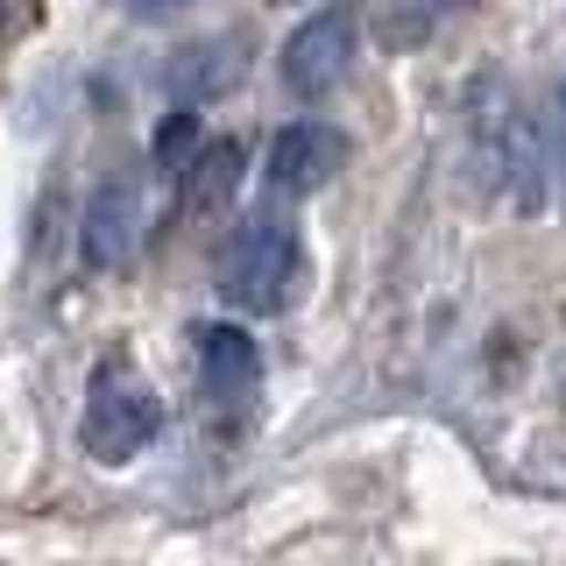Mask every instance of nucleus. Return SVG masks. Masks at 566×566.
<instances>
[{"instance_id": "nucleus-2", "label": "nucleus", "mask_w": 566, "mask_h": 566, "mask_svg": "<svg viewBox=\"0 0 566 566\" xmlns=\"http://www.w3.org/2000/svg\"><path fill=\"white\" fill-rule=\"evenodd\" d=\"M164 432V397L135 376V368L106 361L85 382V411H78V447L99 460V468H128L135 453L156 447Z\"/></svg>"}, {"instance_id": "nucleus-4", "label": "nucleus", "mask_w": 566, "mask_h": 566, "mask_svg": "<svg viewBox=\"0 0 566 566\" xmlns=\"http://www.w3.org/2000/svg\"><path fill=\"white\" fill-rule=\"evenodd\" d=\"M347 170V135L333 120H291L262 149V191L270 199H312Z\"/></svg>"}, {"instance_id": "nucleus-12", "label": "nucleus", "mask_w": 566, "mask_h": 566, "mask_svg": "<svg viewBox=\"0 0 566 566\" xmlns=\"http://www.w3.org/2000/svg\"><path fill=\"white\" fill-rule=\"evenodd\" d=\"M8 8H14V0H0V14H8Z\"/></svg>"}, {"instance_id": "nucleus-1", "label": "nucleus", "mask_w": 566, "mask_h": 566, "mask_svg": "<svg viewBox=\"0 0 566 566\" xmlns=\"http://www.w3.org/2000/svg\"><path fill=\"white\" fill-rule=\"evenodd\" d=\"M212 291L234 318H276L305 291V241L283 220H248L212 255Z\"/></svg>"}, {"instance_id": "nucleus-13", "label": "nucleus", "mask_w": 566, "mask_h": 566, "mask_svg": "<svg viewBox=\"0 0 566 566\" xmlns=\"http://www.w3.org/2000/svg\"><path fill=\"white\" fill-rule=\"evenodd\" d=\"M276 8H297V0H276Z\"/></svg>"}, {"instance_id": "nucleus-5", "label": "nucleus", "mask_w": 566, "mask_h": 566, "mask_svg": "<svg viewBox=\"0 0 566 566\" xmlns=\"http://www.w3.org/2000/svg\"><path fill=\"white\" fill-rule=\"evenodd\" d=\"M135 241H142V185L128 170H114L93 185V199L78 212V262L85 270H128Z\"/></svg>"}, {"instance_id": "nucleus-7", "label": "nucleus", "mask_w": 566, "mask_h": 566, "mask_svg": "<svg viewBox=\"0 0 566 566\" xmlns=\"http://www.w3.org/2000/svg\"><path fill=\"white\" fill-rule=\"evenodd\" d=\"M241 64H248L241 43H227V35H206V43H185V50L164 64V85L177 93V106H191V99L227 93V85L241 78Z\"/></svg>"}, {"instance_id": "nucleus-6", "label": "nucleus", "mask_w": 566, "mask_h": 566, "mask_svg": "<svg viewBox=\"0 0 566 566\" xmlns=\"http://www.w3.org/2000/svg\"><path fill=\"white\" fill-rule=\"evenodd\" d=\"M191 368L212 403H248L262 389V347L241 318H206L191 326Z\"/></svg>"}, {"instance_id": "nucleus-11", "label": "nucleus", "mask_w": 566, "mask_h": 566, "mask_svg": "<svg viewBox=\"0 0 566 566\" xmlns=\"http://www.w3.org/2000/svg\"><path fill=\"white\" fill-rule=\"evenodd\" d=\"M135 14H177V8H199V0H128Z\"/></svg>"}, {"instance_id": "nucleus-8", "label": "nucleus", "mask_w": 566, "mask_h": 566, "mask_svg": "<svg viewBox=\"0 0 566 566\" xmlns=\"http://www.w3.org/2000/svg\"><path fill=\"white\" fill-rule=\"evenodd\" d=\"M460 8H474V0H368L361 22L382 50H418V43H432Z\"/></svg>"}, {"instance_id": "nucleus-10", "label": "nucleus", "mask_w": 566, "mask_h": 566, "mask_svg": "<svg viewBox=\"0 0 566 566\" xmlns=\"http://www.w3.org/2000/svg\"><path fill=\"white\" fill-rule=\"evenodd\" d=\"M199 142H206V128H199V114H191V106H170L164 114V128H156V170L164 177H185V164L191 156H199Z\"/></svg>"}, {"instance_id": "nucleus-3", "label": "nucleus", "mask_w": 566, "mask_h": 566, "mask_svg": "<svg viewBox=\"0 0 566 566\" xmlns=\"http://www.w3.org/2000/svg\"><path fill=\"white\" fill-rule=\"evenodd\" d=\"M361 35H368V22H361V8H347V0H333V8L305 14V22L291 29V43H283V57H276L283 85H291L297 99H326L333 85L347 78Z\"/></svg>"}, {"instance_id": "nucleus-9", "label": "nucleus", "mask_w": 566, "mask_h": 566, "mask_svg": "<svg viewBox=\"0 0 566 566\" xmlns=\"http://www.w3.org/2000/svg\"><path fill=\"white\" fill-rule=\"evenodd\" d=\"M241 142H199V156L185 164V177H177V199H185V212H220L227 199L241 191Z\"/></svg>"}]
</instances>
